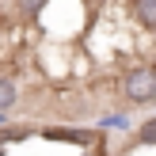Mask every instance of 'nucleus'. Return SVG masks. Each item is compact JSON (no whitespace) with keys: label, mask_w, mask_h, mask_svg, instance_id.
<instances>
[{"label":"nucleus","mask_w":156,"mask_h":156,"mask_svg":"<svg viewBox=\"0 0 156 156\" xmlns=\"http://www.w3.org/2000/svg\"><path fill=\"white\" fill-rule=\"evenodd\" d=\"M126 99L152 103L156 99V69H133V73H126Z\"/></svg>","instance_id":"obj_1"},{"label":"nucleus","mask_w":156,"mask_h":156,"mask_svg":"<svg viewBox=\"0 0 156 156\" xmlns=\"http://www.w3.org/2000/svg\"><path fill=\"white\" fill-rule=\"evenodd\" d=\"M133 19L141 27H156V0H133Z\"/></svg>","instance_id":"obj_2"},{"label":"nucleus","mask_w":156,"mask_h":156,"mask_svg":"<svg viewBox=\"0 0 156 156\" xmlns=\"http://www.w3.org/2000/svg\"><path fill=\"white\" fill-rule=\"evenodd\" d=\"M12 103H15V84L0 76V111H12Z\"/></svg>","instance_id":"obj_3"},{"label":"nucleus","mask_w":156,"mask_h":156,"mask_svg":"<svg viewBox=\"0 0 156 156\" xmlns=\"http://www.w3.org/2000/svg\"><path fill=\"white\" fill-rule=\"evenodd\" d=\"M152 141H156V118H149L141 126V145H152Z\"/></svg>","instance_id":"obj_4"},{"label":"nucleus","mask_w":156,"mask_h":156,"mask_svg":"<svg viewBox=\"0 0 156 156\" xmlns=\"http://www.w3.org/2000/svg\"><path fill=\"white\" fill-rule=\"evenodd\" d=\"M42 4H46V0H19L23 15H34V12H42Z\"/></svg>","instance_id":"obj_5"},{"label":"nucleus","mask_w":156,"mask_h":156,"mask_svg":"<svg viewBox=\"0 0 156 156\" xmlns=\"http://www.w3.org/2000/svg\"><path fill=\"white\" fill-rule=\"evenodd\" d=\"M0 126H4V111H0Z\"/></svg>","instance_id":"obj_6"},{"label":"nucleus","mask_w":156,"mask_h":156,"mask_svg":"<svg viewBox=\"0 0 156 156\" xmlns=\"http://www.w3.org/2000/svg\"><path fill=\"white\" fill-rule=\"evenodd\" d=\"M0 156H4V149H0Z\"/></svg>","instance_id":"obj_7"}]
</instances>
